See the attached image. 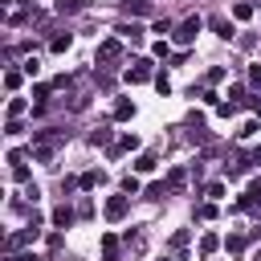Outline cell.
<instances>
[{"label": "cell", "instance_id": "484cf974", "mask_svg": "<svg viewBox=\"0 0 261 261\" xmlns=\"http://www.w3.org/2000/svg\"><path fill=\"white\" fill-rule=\"evenodd\" d=\"M196 220H216V204H200L196 208Z\"/></svg>", "mask_w": 261, "mask_h": 261}, {"label": "cell", "instance_id": "4dcf8cb0", "mask_svg": "<svg viewBox=\"0 0 261 261\" xmlns=\"http://www.w3.org/2000/svg\"><path fill=\"white\" fill-rule=\"evenodd\" d=\"M33 98L45 106V98H49V86H45V82H41V86H33Z\"/></svg>", "mask_w": 261, "mask_h": 261}, {"label": "cell", "instance_id": "44dd1931", "mask_svg": "<svg viewBox=\"0 0 261 261\" xmlns=\"http://www.w3.org/2000/svg\"><path fill=\"white\" fill-rule=\"evenodd\" d=\"M163 196H171L167 184H147V200H163Z\"/></svg>", "mask_w": 261, "mask_h": 261}, {"label": "cell", "instance_id": "7c38bea8", "mask_svg": "<svg viewBox=\"0 0 261 261\" xmlns=\"http://www.w3.org/2000/svg\"><path fill=\"white\" fill-rule=\"evenodd\" d=\"M69 45H73V33H57V37L49 41V49H53V53H65Z\"/></svg>", "mask_w": 261, "mask_h": 261}, {"label": "cell", "instance_id": "b9f144b4", "mask_svg": "<svg viewBox=\"0 0 261 261\" xmlns=\"http://www.w3.org/2000/svg\"><path fill=\"white\" fill-rule=\"evenodd\" d=\"M253 261H261V249H257V253H253Z\"/></svg>", "mask_w": 261, "mask_h": 261}, {"label": "cell", "instance_id": "f1b7e54d", "mask_svg": "<svg viewBox=\"0 0 261 261\" xmlns=\"http://www.w3.org/2000/svg\"><path fill=\"white\" fill-rule=\"evenodd\" d=\"M8 163H12V167H24V151L12 147V151H8Z\"/></svg>", "mask_w": 261, "mask_h": 261}, {"label": "cell", "instance_id": "f35d334b", "mask_svg": "<svg viewBox=\"0 0 261 261\" xmlns=\"http://www.w3.org/2000/svg\"><path fill=\"white\" fill-rule=\"evenodd\" d=\"M249 106H253V114L261 118V98H249Z\"/></svg>", "mask_w": 261, "mask_h": 261}, {"label": "cell", "instance_id": "2e32d148", "mask_svg": "<svg viewBox=\"0 0 261 261\" xmlns=\"http://www.w3.org/2000/svg\"><path fill=\"white\" fill-rule=\"evenodd\" d=\"M232 16H237V20H249V16H253V4H249V0H237V4H232Z\"/></svg>", "mask_w": 261, "mask_h": 261}, {"label": "cell", "instance_id": "603a6c76", "mask_svg": "<svg viewBox=\"0 0 261 261\" xmlns=\"http://www.w3.org/2000/svg\"><path fill=\"white\" fill-rule=\"evenodd\" d=\"M118 33H122V37H126V41H143V29H139V24H122V29H118Z\"/></svg>", "mask_w": 261, "mask_h": 261}, {"label": "cell", "instance_id": "277c9868", "mask_svg": "<svg viewBox=\"0 0 261 261\" xmlns=\"http://www.w3.org/2000/svg\"><path fill=\"white\" fill-rule=\"evenodd\" d=\"M118 57H122V41H114V37H110V41H102V45H98V61H118Z\"/></svg>", "mask_w": 261, "mask_h": 261}, {"label": "cell", "instance_id": "e575fe53", "mask_svg": "<svg viewBox=\"0 0 261 261\" xmlns=\"http://www.w3.org/2000/svg\"><path fill=\"white\" fill-rule=\"evenodd\" d=\"M204 192H208V196H212V200H220V196H224V184H220V179H216V184H208V188H204Z\"/></svg>", "mask_w": 261, "mask_h": 261}, {"label": "cell", "instance_id": "836d02e7", "mask_svg": "<svg viewBox=\"0 0 261 261\" xmlns=\"http://www.w3.org/2000/svg\"><path fill=\"white\" fill-rule=\"evenodd\" d=\"M122 192H126V196H135V192H139V179H135V175H126V179H122Z\"/></svg>", "mask_w": 261, "mask_h": 261}, {"label": "cell", "instance_id": "ba28073f", "mask_svg": "<svg viewBox=\"0 0 261 261\" xmlns=\"http://www.w3.org/2000/svg\"><path fill=\"white\" fill-rule=\"evenodd\" d=\"M102 261H118V237L114 232L102 237Z\"/></svg>", "mask_w": 261, "mask_h": 261}, {"label": "cell", "instance_id": "cb8c5ba5", "mask_svg": "<svg viewBox=\"0 0 261 261\" xmlns=\"http://www.w3.org/2000/svg\"><path fill=\"white\" fill-rule=\"evenodd\" d=\"M24 114V98H8V118H20Z\"/></svg>", "mask_w": 261, "mask_h": 261}, {"label": "cell", "instance_id": "ac0fdd59", "mask_svg": "<svg viewBox=\"0 0 261 261\" xmlns=\"http://www.w3.org/2000/svg\"><path fill=\"white\" fill-rule=\"evenodd\" d=\"M20 82H24V69H8V73H4V86H8V90H20Z\"/></svg>", "mask_w": 261, "mask_h": 261}, {"label": "cell", "instance_id": "9c48e42d", "mask_svg": "<svg viewBox=\"0 0 261 261\" xmlns=\"http://www.w3.org/2000/svg\"><path fill=\"white\" fill-rule=\"evenodd\" d=\"M114 118H118V122L135 118V102H130V98H118V102H114Z\"/></svg>", "mask_w": 261, "mask_h": 261}, {"label": "cell", "instance_id": "30bf717a", "mask_svg": "<svg viewBox=\"0 0 261 261\" xmlns=\"http://www.w3.org/2000/svg\"><path fill=\"white\" fill-rule=\"evenodd\" d=\"M122 151H139V135H122V139L110 147V155H122Z\"/></svg>", "mask_w": 261, "mask_h": 261}, {"label": "cell", "instance_id": "74e56055", "mask_svg": "<svg viewBox=\"0 0 261 261\" xmlns=\"http://www.w3.org/2000/svg\"><path fill=\"white\" fill-rule=\"evenodd\" d=\"M249 86H257V90H261V65H253V69H249Z\"/></svg>", "mask_w": 261, "mask_h": 261}, {"label": "cell", "instance_id": "3957f363", "mask_svg": "<svg viewBox=\"0 0 261 261\" xmlns=\"http://www.w3.org/2000/svg\"><path fill=\"white\" fill-rule=\"evenodd\" d=\"M102 212H106V220H122V216L130 212V200H126V192H122V196H110Z\"/></svg>", "mask_w": 261, "mask_h": 261}, {"label": "cell", "instance_id": "5bb4252c", "mask_svg": "<svg viewBox=\"0 0 261 261\" xmlns=\"http://www.w3.org/2000/svg\"><path fill=\"white\" fill-rule=\"evenodd\" d=\"M155 163H159V159H155L151 151H143V155L135 159V171H155Z\"/></svg>", "mask_w": 261, "mask_h": 261}, {"label": "cell", "instance_id": "7402d4cb", "mask_svg": "<svg viewBox=\"0 0 261 261\" xmlns=\"http://www.w3.org/2000/svg\"><path fill=\"white\" fill-rule=\"evenodd\" d=\"M167 188H171V192H179V188H184V167H171V175H167Z\"/></svg>", "mask_w": 261, "mask_h": 261}, {"label": "cell", "instance_id": "4316f807", "mask_svg": "<svg viewBox=\"0 0 261 261\" xmlns=\"http://www.w3.org/2000/svg\"><path fill=\"white\" fill-rule=\"evenodd\" d=\"M224 249H228V253H241V249H245V237H241V232H232V237L224 241Z\"/></svg>", "mask_w": 261, "mask_h": 261}, {"label": "cell", "instance_id": "ffe728a7", "mask_svg": "<svg viewBox=\"0 0 261 261\" xmlns=\"http://www.w3.org/2000/svg\"><path fill=\"white\" fill-rule=\"evenodd\" d=\"M90 147H110V130H106V126H98V130L90 135Z\"/></svg>", "mask_w": 261, "mask_h": 261}, {"label": "cell", "instance_id": "6da1fadb", "mask_svg": "<svg viewBox=\"0 0 261 261\" xmlns=\"http://www.w3.org/2000/svg\"><path fill=\"white\" fill-rule=\"evenodd\" d=\"M200 29H204V20H200V16H188V20H179V24H175V33H171V41H175V45H192Z\"/></svg>", "mask_w": 261, "mask_h": 261}, {"label": "cell", "instance_id": "9a60e30c", "mask_svg": "<svg viewBox=\"0 0 261 261\" xmlns=\"http://www.w3.org/2000/svg\"><path fill=\"white\" fill-rule=\"evenodd\" d=\"M147 12H151L147 0H130V4H126V16H147Z\"/></svg>", "mask_w": 261, "mask_h": 261}, {"label": "cell", "instance_id": "ab89813d", "mask_svg": "<svg viewBox=\"0 0 261 261\" xmlns=\"http://www.w3.org/2000/svg\"><path fill=\"white\" fill-rule=\"evenodd\" d=\"M4 261H37V257H16V253H8Z\"/></svg>", "mask_w": 261, "mask_h": 261}, {"label": "cell", "instance_id": "8992f818", "mask_svg": "<svg viewBox=\"0 0 261 261\" xmlns=\"http://www.w3.org/2000/svg\"><path fill=\"white\" fill-rule=\"evenodd\" d=\"M208 24H212V33H216V37H224V41H232V37H237V33H232V20H228V16H212Z\"/></svg>", "mask_w": 261, "mask_h": 261}, {"label": "cell", "instance_id": "8d00e7d4", "mask_svg": "<svg viewBox=\"0 0 261 261\" xmlns=\"http://www.w3.org/2000/svg\"><path fill=\"white\" fill-rule=\"evenodd\" d=\"M37 69H41V61H37V57H29V61H24V73H29V77H37Z\"/></svg>", "mask_w": 261, "mask_h": 261}, {"label": "cell", "instance_id": "52a82bcc", "mask_svg": "<svg viewBox=\"0 0 261 261\" xmlns=\"http://www.w3.org/2000/svg\"><path fill=\"white\" fill-rule=\"evenodd\" d=\"M249 163H253V155H237L232 163H224V171H228V179H237V175H245V171H249Z\"/></svg>", "mask_w": 261, "mask_h": 261}, {"label": "cell", "instance_id": "8fae6325", "mask_svg": "<svg viewBox=\"0 0 261 261\" xmlns=\"http://www.w3.org/2000/svg\"><path fill=\"white\" fill-rule=\"evenodd\" d=\"M216 249H220V237H216V232H204V237H200V257H212Z\"/></svg>", "mask_w": 261, "mask_h": 261}, {"label": "cell", "instance_id": "4fadbf2b", "mask_svg": "<svg viewBox=\"0 0 261 261\" xmlns=\"http://www.w3.org/2000/svg\"><path fill=\"white\" fill-rule=\"evenodd\" d=\"M98 184H106V175H102V171H86V175L77 179V188H86V192H90V188H98Z\"/></svg>", "mask_w": 261, "mask_h": 261}, {"label": "cell", "instance_id": "83f0119b", "mask_svg": "<svg viewBox=\"0 0 261 261\" xmlns=\"http://www.w3.org/2000/svg\"><path fill=\"white\" fill-rule=\"evenodd\" d=\"M155 90H159V94H171V82H167V73H155Z\"/></svg>", "mask_w": 261, "mask_h": 261}, {"label": "cell", "instance_id": "1f68e13d", "mask_svg": "<svg viewBox=\"0 0 261 261\" xmlns=\"http://www.w3.org/2000/svg\"><path fill=\"white\" fill-rule=\"evenodd\" d=\"M216 114H220V118H228V114H237V102H220V106H216Z\"/></svg>", "mask_w": 261, "mask_h": 261}, {"label": "cell", "instance_id": "d4e9b609", "mask_svg": "<svg viewBox=\"0 0 261 261\" xmlns=\"http://www.w3.org/2000/svg\"><path fill=\"white\" fill-rule=\"evenodd\" d=\"M33 159H37V163H49V159H53V147H49V143H41V147L33 151Z\"/></svg>", "mask_w": 261, "mask_h": 261}, {"label": "cell", "instance_id": "5b68a950", "mask_svg": "<svg viewBox=\"0 0 261 261\" xmlns=\"http://www.w3.org/2000/svg\"><path fill=\"white\" fill-rule=\"evenodd\" d=\"M73 220H77V212H73L69 204H57V208H53V228H69Z\"/></svg>", "mask_w": 261, "mask_h": 261}, {"label": "cell", "instance_id": "7a4b0ae2", "mask_svg": "<svg viewBox=\"0 0 261 261\" xmlns=\"http://www.w3.org/2000/svg\"><path fill=\"white\" fill-rule=\"evenodd\" d=\"M126 82L130 86H143V82H155V69H151V61L147 57H139L130 69H126Z\"/></svg>", "mask_w": 261, "mask_h": 261}, {"label": "cell", "instance_id": "d6986e66", "mask_svg": "<svg viewBox=\"0 0 261 261\" xmlns=\"http://www.w3.org/2000/svg\"><path fill=\"white\" fill-rule=\"evenodd\" d=\"M257 130H261V118H249V122H245V126L237 130V139H253Z\"/></svg>", "mask_w": 261, "mask_h": 261}, {"label": "cell", "instance_id": "60d3db41", "mask_svg": "<svg viewBox=\"0 0 261 261\" xmlns=\"http://www.w3.org/2000/svg\"><path fill=\"white\" fill-rule=\"evenodd\" d=\"M253 163H261V143H257V147H253Z\"/></svg>", "mask_w": 261, "mask_h": 261}, {"label": "cell", "instance_id": "f546056e", "mask_svg": "<svg viewBox=\"0 0 261 261\" xmlns=\"http://www.w3.org/2000/svg\"><path fill=\"white\" fill-rule=\"evenodd\" d=\"M82 0H57V12H77Z\"/></svg>", "mask_w": 261, "mask_h": 261}, {"label": "cell", "instance_id": "d590c367", "mask_svg": "<svg viewBox=\"0 0 261 261\" xmlns=\"http://www.w3.org/2000/svg\"><path fill=\"white\" fill-rule=\"evenodd\" d=\"M184 245H188V228H179V232L171 237V249H184Z\"/></svg>", "mask_w": 261, "mask_h": 261}, {"label": "cell", "instance_id": "e0dca14e", "mask_svg": "<svg viewBox=\"0 0 261 261\" xmlns=\"http://www.w3.org/2000/svg\"><path fill=\"white\" fill-rule=\"evenodd\" d=\"M151 57L167 61V57H171V41H155V45H151Z\"/></svg>", "mask_w": 261, "mask_h": 261}, {"label": "cell", "instance_id": "d6a6232c", "mask_svg": "<svg viewBox=\"0 0 261 261\" xmlns=\"http://www.w3.org/2000/svg\"><path fill=\"white\" fill-rule=\"evenodd\" d=\"M20 130H24L20 118H8V122H4V135H20Z\"/></svg>", "mask_w": 261, "mask_h": 261}]
</instances>
